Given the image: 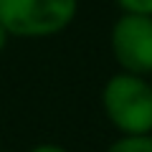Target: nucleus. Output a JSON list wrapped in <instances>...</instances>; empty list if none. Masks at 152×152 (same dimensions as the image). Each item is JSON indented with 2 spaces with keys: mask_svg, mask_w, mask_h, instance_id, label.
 Wrapping results in <instances>:
<instances>
[{
  "mask_svg": "<svg viewBox=\"0 0 152 152\" xmlns=\"http://www.w3.org/2000/svg\"><path fill=\"white\" fill-rule=\"evenodd\" d=\"M99 104L107 122L119 134H152V81L150 76L117 71L104 81Z\"/></svg>",
  "mask_w": 152,
  "mask_h": 152,
  "instance_id": "1",
  "label": "nucleus"
},
{
  "mask_svg": "<svg viewBox=\"0 0 152 152\" xmlns=\"http://www.w3.org/2000/svg\"><path fill=\"white\" fill-rule=\"evenodd\" d=\"M79 15V0H0V23L10 38L41 41L69 31Z\"/></svg>",
  "mask_w": 152,
  "mask_h": 152,
  "instance_id": "2",
  "label": "nucleus"
},
{
  "mask_svg": "<svg viewBox=\"0 0 152 152\" xmlns=\"http://www.w3.org/2000/svg\"><path fill=\"white\" fill-rule=\"evenodd\" d=\"M109 51L119 71L152 76V15L122 13L109 31Z\"/></svg>",
  "mask_w": 152,
  "mask_h": 152,
  "instance_id": "3",
  "label": "nucleus"
},
{
  "mask_svg": "<svg viewBox=\"0 0 152 152\" xmlns=\"http://www.w3.org/2000/svg\"><path fill=\"white\" fill-rule=\"evenodd\" d=\"M104 152H152V134H140V137L119 134Z\"/></svg>",
  "mask_w": 152,
  "mask_h": 152,
  "instance_id": "4",
  "label": "nucleus"
},
{
  "mask_svg": "<svg viewBox=\"0 0 152 152\" xmlns=\"http://www.w3.org/2000/svg\"><path fill=\"white\" fill-rule=\"evenodd\" d=\"M119 13L129 15H152V0H114Z\"/></svg>",
  "mask_w": 152,
  "mask_h": 152,
  "instance_id": "5",
  "label": "nucleus"
},
{
  "mask_svg": "<svg viewBox=\"0 0 152 152\" xmlns=\"http://www.w3.org/2000/svg\"><path fill=\"white\" fill-rule=\"evenodd\" d=\"M28 152H69L64 145H56V142H41V145H33Z\"/></svg>",
  "mask_w": 152,
  "mask_h": 152,
  "instance_id": "6",
  "label": "nucleus"
},
{
  "mask_svg": "<svg viewBox=\"0 0 152 152\" xmlns=\"http://www.w3.org/2000/svg\"><path fill=\"white\" fill-rule=\"evenodd\" d=\"M8 41H10V33H8V31H5V26L0 23V53L8 48Z\"/></svg>",
  "mask_w": 152,
  "mask_h": 152,
  "instance_id": "7",
  "label": "nucleus"
},
{
  "mask_svg": "<svg viewBox=\"0 0 152 152\" xmlns=\"http://www.w3.org/2000/svg\"><path fill=\"white\" fill-rule=\"evenodd\" d=\"M150 81H152V76H150Z\"/></svg>",
  "mask_w": 152,
  "mask_h": 152,
  "instance_id": "8",
  "label": "nucleus"
}]
</instances>
